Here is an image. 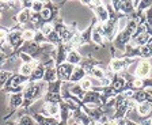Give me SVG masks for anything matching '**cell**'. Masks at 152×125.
<instances>
[{
    "mask_svg": "<svg viewBox=\"0 0 152 125\" xmlns=\"http://www.w3.org/2000/svg\"><path fill=\"white\" fill-rule=\"evenodd\" d=\"M152 71V65L148 60H141L137 63V67H136V71H134V74L139 79H142V77H148L149 74H151Z\"/></svg>",
    "mask_w": 152,
    "mask_h": 125,
    "instance_id": "1",
    "label": "cell"
},
{
    "mask_svg": "<svg viewBox=\"0 0 152 125\" xmlns=\"http://www.w3.org/2000/svg\"><path fill=\"white\" fill-rule=\"evenodd\" d=\"M42 109H44L42 113H44L45 115H57L58 114V106L54 105V103H46Z\"/></svg>",
    "mask_w": 152,
    "mask_h": 125,
    "instance_id": "2",
    "label": "cell"
},
{
    "mask_svg": "<svg viewBox=\"0 0 152 125\" xmlns=\"http://www.w3.org/2000/svg\"><path fill=\"white\" fill-rule=\"evenodd\" d=\"M95 12H96V16H98V19L101 20V22H107L109 20V11L103 7V4L98 6V8L95 10Z\"/></svg>",
    "mask_w": 152,
    "mask_h": 125,
    "instance_id": "3",
    "label": "cell"
},
{
    "mask_svg": "<svg viewBox=\"0 0 152 125\" xmlns=\"http://www.w3.org/2000/svg\"><path fill=\"white\" fill-rule=\"evenodd\" d=\"M124 67H125V61L120 60V58H113L110 63V68L114 72H121L124 69Z\"/></svg>",
    "mask_w": 152,
    "mask_h": 125,
    "instance_id": "4",
    "label": "cell"
},
{
    "mask_svg": "<svg viewBox=\"0 0 152 125\" xmlns=\"http://www.w3.org/2000/svg\"><path fill=\"white\" fill-rule=\"evenodd\" d=\"M151 109H152L151 103L141 102V103H139V106H137V113H139L140 115H147L151 113Z\"/></svg>",
    "mask_w": 152,
    "mask_h": 125,
    "instance_id": "5",
    "label": "cell"
},
{
    "mask_svg": "<svg viewBox=\"0 0 152 125\" xmlns=\"http://www.w3.org/2000/svg\"><path fill=\"white\" fill-rule=\"evenodd\" d=\"M80 60H82V56L79 55V52H76V50H71L69 55L66 56L68 64H77Z\"/></svg>",
    "mask_w": 152,
    "mask_h": 125,
    "instance_id": "6",
    "label": "cell"
},
{
    "mask_svg": "<svg viewBox=\"0 0 152 125\" xmlns=\"http://www.w3.org/2000/svg\"><path fill=\"white\" fill-rule=\"evenodd\" d=\"M33 71H34V68H33L31 63H23V64L20 65V68H19V72H20L23 76H30V75L33 74Z\"/></svg>",
    "mask_w": 152,
    "mask_h": 125,
    "instance_id": "7",
    "label": "cell"
},
{
    "mask_svg": "<svg viewBox=\"0 0 152 125\" xmlns=\"http://www.w3.org/2000/svg\"><path fill=\"white\" fill-rule=\"evenodd\" d=\"M34 37H35V33H34V30H31V29H26L22 31L23 41H33Z\"/></svg>",
    "mask_w": 152,
    "mask_h": 125,
    "instance_id": "8",
    "label": "cell"
},
{
    "mask_svg": "<svg viewBox=\"0 0 152 125\" xmlns=\"http://www.w3.org/2000/svg\"><path fill=\"white\" fill-rule=\"evenodd\" d=\"M28 16H30V10H23V11H20V12L18 14V22L19 23H26L27 22V19H28Z\"/></svg>",
    "mask_w": 152,
    "mask_h": 125,
    "instance_id": "9",
    "label": "cell"
},
{
    "mask_svg": "<svg viewBox=\"0 0 152 125\" xmlns=\"http://www.w3.org/2000/svg\"><path fill=\"white\" fill-rule=\"evenodd\" d=\"M92 87V82L91 79H88V77H83L82 80H80V88L82 90H86V91H88L90 88Z\"/></svg>",
    "mask_w": 152,
    "mask_h": 125,
    "instance_id": "10",
    "label": "cell"
},
{
    "mask_svg": "<svg viewBox=\"0 0 152 125\" xmlns=\"http://www.w3.org/2000/svg\"><path fill=\"white\" fill-rule=\"evenodd\" d=\"M53 30H54V26L52 25V23H44L41 27L42 35H49L50 33H53Z\"/></svg>",
    "mask_w": 152,
    "mask_h": 125,
    "instance_id": "11",
    "label": "cell"
},
{
    "mask_svg": "<svg viewBox=\"0 0 152 125\" xmlns=\"http://www.w3.org/2000/svg\"><path fill=\"white\" fill-rule=\"evenodd\" d=\"M92 41H94L95 44H99V45H101L102 42H103V38H102V33L98 31V30H94V33H92Z\"/></svg>",
    "mask_w": 152,
    "mask_h": 125,
    "instance_id": "12",
    "label": "cell"
},
{
    "mask_svg": "<svg viewBox=\"0 0 152 125\" xmlns=\"http://www.w3.org/2000/svg\"><path fill=\"white\" fill-rule=\"evenodd\" d=\"M31 11L33 12L44 11V3H41V1H33L31 3Z\"/></svg>",
    "mask_w": 152,
    "mask_h": 125,
    "instance_id": "13",
    "label": "cell"
},
{
    "mask_svg": "<svg viewBox=\"0 0 152 125\" xmlns=\"http://www.w3.org/2000/svg\"><path fill=\"white\" fill-rule=\"evenodd\" d=\"M92 75H94L96 79H103V77H104L103 69H101V68H98V67H95L94 69H92Z\"/></svg>",
    "mask_w": 152,
    "mask_h": 125,
    "instance_id": "14",
    "label": "cell"
},
{
    "mask_svg": "<svg viewBox=\"0 0 152 125\" xmlns=\"http://www.w3.org/2000/svg\"><path fill=\"white\" fill-rule=\"evenodd\" d=\"M144 86V82H142V79H134L133 80V87H136V88H141V87Z\"/></svg>",
    "mask_w": 152,
    "mask_h": 125,
    "instance_id": "15",
    "label": "cell"
},
{
    "mask_svg": "<svg viewBox=\"0 0 152 125\" xmlns=\"http://www.w3.org/2000/svg\"><path fill=\"white\" fill-rule=\"evenodd\" d=\"M42 16H44V18H49V16H50V11H49V10H44V11H42Z\"/></svg>",
    "mask_w": 152,
    "mask_h": 125,
    "instance_id": "16",
    "label": "cell"
}]
</instances>
